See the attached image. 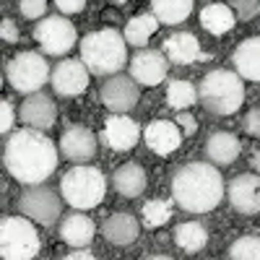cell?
I'll return each mask as SVG.
<instances>
[{
    "instance_id": "6da1fadb",
    "label": "cell",
    "mask_w": 260,
    "mask_h": 260,
    "mask_svg": "<svg viewBox=\"0 0 260 260\" xmlns=\"http://www.w3.org/2000/svg\"><path fill=\"white\" fill-rule=\"evenodd\" d=\"M3 161L13 180L24 182L26 187H34L42 185L57 169V148L45 133L24 127L16 130L6 141Z\"/></svg>"
},
{
    "instance_id": "7a4b0ae2",
    "label": "cell",
    "mask_w": 260,
    "mask_h": 260,
    "mask_svg": "<svg viewBox=\"0 0 260 260\" xmlns=\"http://www.w3.org/2000/svg\"><path fill=\"white\" fill-rule=\"evenodd\" d=\"M172 198L187 213H208L224 198V177L208 161L182 164L172 175Z\"/></svg>"
},
{
    "instance_id": "3957f363",
    "label": "cell",
    "mask_w": 260,
    "mask_h": 260,
    "mask_svg": "<svg viewBox=\"0 0 260 260\" xmlns=\"http://www.w3.org/2000/svg\"><path fill=\"white\" fill-rule=\"evenodd\" d=\"M81 62L94 76L112 78L127 62V45L117 29L89 31L81 39Z\"/></svg>"
},
{
    "instance_id": "277c9868",
    "label": "cell",
    "mask_w": 260,
    "mask_h": 260,
    "mask_svg": "<svg viewBox=\"0 0 260 260\" xmlns=\"http://www.w3.org/2000/svg\"><path fill=\"white\" fill-rule=\"evenodd\" d=\"M198 102L213 115H234L245 102V83L234 71L216 68L203 76L198 86Z\"/></svg>"
},
{
    "instance_id": "5b68a950",
    "label": "cell",
    "mask_w": 260,
    "mask_h": 260,
    "mask_svg": "<svg viewBox=\"0 0 260 260\" xmlns=\"http://www.w3.org/2000/svg\"><path fill=\"white\" fill-rule=\"evenodd\" d=\"M60 192L68 206H73L76 211H89L96 208L104 201L107 192V180L96 167L89 164H78L73 169H68L60 180Z\"/></svg>"
},
{
    "instance_id": "8992f818",
    "label": "cell",
    "mask_w": 260,
    "mask_h": 260,
    "mask_svg": "<svg viewBox=\"0 0 260 260\" xmlns=\"http://www.w3.org/2000/svg\"><path fill=\"white\" fill-rule=\"evenodd\" d=\"M39 252L37 226L24 216L0 219V260H31Z\"/></svg>"
},
{
    "instance_id": "52a82bcc",
    "label": "cell",
    "mask_w": 260,
    "mask_h": 260,
    "mask_svg": "<svg viewBox=\"0 0 260 260\" xmlns=\"http://www.w3.org/2000/svg\"><path fill=\"white\" fill-rule=\"evenodd\" d=\"M50 68H47V60L42 57L39 52H18L6 68V78L8 83L18 94H39V89L50 81Z\"/></svg>"
},
{
    "instance_id": "ba28073f",
    "label": "cell",
    "mask_w": 260,
    "mask_h": 260,
    "mask_svg": "<svg viewBox=\"0 0 260 260\" xmlns=\"http://www.w3.org/2000/svg\"><path fill=\"white\" fill-rule=\"evenodd\" d=\"M18 208L24 213V219L42 226H52L60 219L62 201L55 190L45 185H34V187H24V192L18 195Z\"/></svg>"
},
{
    "instance_id": "9c48e42d",
    "label": "cell",
    "mask_w": 260,
    "mask_h": 260,
    "mask_svg": "<svg viewBox=\"0 0 260 260\" xmlns=\"http://www.w3.org/2000/svg\"><path fill=\"white\" fill-rule=\"evenodd\" d=\"M34 39L47 55H68L78 42V31L65 16H45L34 26Z\"/></svg>"
},
{
    "instance_id": "30bf717a",
    "label": "cell",
    "mask_w": 260,
    "mask_h": 260,
    "mask_svg": "<svg viewBox=\"0 0 260 260\" xmlns=\"http://www.w3.org/2000/svg\"><path fill=\"white\" fill-rule=\"evenodd\" d=\"M99 99H102V104H104L110 112L125 115V112H130V110L138 104L141 89H138V83L130 78V76H120V73H117V76L107 78V81L102 83Z\"/></svg>"
},
{
    "instance_id": "8fae6325",
    "label": "cell",
    "mask_w": 260,
    "mask_h": 260,
    "mask_svg": "<svg viewBox=\"0 0 260 260\" xmlns=\"http://www.w3.org/2000/svg\"><path fill=\"white\" fill-rule=\"evenodd\" d=\"M50 83H52L55 94H60V96H78L89 86V71L76 57L60 60L50 73Z\"/></svg>"
},
{
    "instance_id": "7c38bea8",
    "label": "cell",
    "mask_w": 260,
    "mask_h": 260,
    "mask_svg": "<svg viewBox=\"0 0 260 260\" xmlns=\"http://www.w3.org/2000/svg\"><path fill=\"white\" fill-rule=\"evenodd\" d=\"M169 62L161 50H138L130 57V78L141 86H159L167 78Z\"/></svg>"
},
{
    "instance_id": "4fadbf2b",
    "label": "cell",
    "mask_w": 260,
    "mask_h": 260,
    "mask_svg": "<svg viewBox=\"0 0 260 260\" xmlns=\"http://www.w3.org/2000/svg\"><path fill=\"white\" fill-rule=\"evenodd\" d=\"M60 154L68 161H89L96 156V136L83 125H71L60 136Z\"/></svg>"
},
{
    "instance_id": "5bb4252c",
    "label": "cell",
    "mask_w": 260,
    "mask_h": 260,
    "mask_svg": "<svg viewBox=\"0 0 260 260\" xmlns=\"http://www.w3.org/2000/svg\"><path fill=\"white\" fill-rule=\"evenodd\" d=\"M229 203L237 213L252 216L260 211V177L257 175H237L229 182Z\"/></svg>"
},
{
    "instance_id": "9a60e30c",
    "label": "cell",
    "mask_w": 260,
    "mask_h": 260,
    "mask_svg": "<svg viewBox=\"0 0 260 260\" xmlns=\"http://www.w3.org/2000/svg\"><path fill=\"white\" fill-rule=\"evenodd\" d=\"M141 138V127L136 120H130L125 115H110L102 130V141L110 146L112 151H130Z\"/></svg>"
},
{
    "instance_id": "2e32d148",
    "label": "cell",
    "mask_w": 260,
    "mask_h": 260,
    "mask_svg": "<svg viewBox=\"0 0 260 260\" xmlns=\"http://www.w3.org/2000/svg\"><path fill=\"white\" fill-rule=\"evenodd\" d=\"M21 120H24L31 130H50L57 120V107L47 94H31L21 102V110H18Z\"/></svg>"
},
{
    "instance_id": "e0dca14e",
    "label": "cell",
    "mask_w": 260,
    "mask_h": 260,
    "mask_svg": "<svg viewBox=\"0 0 260 260\" xmlns=\"http://www.w3.org/2000/svg\"><path fill=\"white\" fill-rule=\"evenodd\" d=\"M143 138L148 143V148L159 156H167L172 151H177L182 143V133L175 125V120H154L148 122V127L143 130Z\"/></svg>"
},
{
    "instance_id": "ac0fdd59",
    "label": "cell",
    "mask_w": 260,
    "mask_h": 260,
    "mask_svg": "<svg viewBox=\"0 0 260 260\" xmlns=\"http://www.w3.org/2000/svg\"><path fill=\"white\" fill-rule=\"evenodd\" d=\"M161 52H164L167 62L172 60L175 65H190L195 60H206V55L201 52L198 37L190 34V31H177V34L167 37L164 45H161Z\"/></svg>"
},
{
    "instance_id": "d6986e66",
    "label": "cell",
    "mask_w": 260,
    "mask_h": 260,
    "mask_svg": "<svg viewBox=\"0 0 260 260\" xmlns=\"http://www.w3.org/2000/svg\"><path fill=\"white\" fill-rule=\"evenodd\" d=\"M102 232L107 237L110 245H117V247H127L138 240L141 234V224L133 213H112L107 216V221L102 224Z\"/></svg>"
},
{
    "instance_id": "ffe728a7",
    "label": "cell",
    "mask_w": 260,
    "mask_h": 260,
    "mask_svg": "<svg viewBox=\"0 0 260 260\" xmlns=\"http://www.w3.org/2000/svg\"><path fill=\"white\" fill-rule=\"evenodd\" d=\"M234 73L247 81H260V37H250L232 52Z\"/></svg>"
},
{
    "instance_id": "44dd1931",
    "label": "cell",
    "mask_w": 260,
    "mask_h": 260,
    "mask_svg": "<svg viewBox=\"0 0 260 260\" xmlns=\"http://www.w3.org/2000/svg\"><path fill=\"white\" fill-rule=\"evenodd\" d=\"M94 234H96L94 221L89 219V216H83V213H71V216H65V219L60 221L62 242H68V245H73L78 250H83L86 245H91Z\"/></svg>"
},
{
    "instance_id": "7402d4cb",
    "label": "cell",
    "mask_w": 260,
    "mask_h": 260,
    "mask_svg": "<svg viewBox=\"0 0 260 260\" xmlns=\"http://www.w3.org/2000/svg\"><path fill=\"white\" fill-rule=\"evenodd\" d=\"M240 151H242L240 138L232 136V133H224V130H219V133H211V136L206 138V156H208V161L219 164V167L232 164L237 156H240Z\"/></svg>"
},
{
    "instance_id": "603a6c76",
    "label": "cell",
    "mask_w": 260,
    "mask_h": 260,
    "mask_svg": "<svg viewBox=\"0 0 260 260\" xmlns=\"http://www.w3.org/2000/svg\"><path fill=\"white\" fill-rule=\"evenodd\" d=\"M146 172L141 164L136 161H127L122 167L115 169V175H112V187L122 195V198H138V195L146 190Z\"/></svg>"
},
{
    "instance_id": "cb8c5ba5",
    "label": "cell",
    "mask_w": 260,
    "mask_h": 260,
    "mask_svg": "<svg viewBox=\"0 0 260 260\" xmlns=\"http://www.w3.org/2000/svg\"><path fill=\"white\" fill-rule=\"evenodd\" d=\"M156 29H159V21L151 16V13H141V16H136V18H130L127 24H125V31H122L125 45H133V47H138V50H146L148 39L154 37Z\"/></svg>"
},
{
    "instance_id": "d4e9b609",
    "label": "cell",
    "mask_w": 260,
    "mask_h": 260,
    "mask_svg": "<svg viewBox=\"0 0 260 260\" xmlns=\"http://www.w3.org/2000/svg\"><path fill=\"white\" fill-rule=\"evenodd\" d=\"M192 13V3L190 0H154L151 3V16H154L159 24L175 26Z\"/></svg>"
},
{
    "instance_id": "484cf974",
    "label": "cell",
    "mask_w": 260,
    "mask_h": 260,
    "mask_svg": "<svg viewBox=\"0 0 260 260\" xmlns=\"http://www.w3.org/2000/svg\"><path fill=\"white\" fill-rule=\"evenodd\" d=\"M234 13H232V8L229 6H224V3H208V6H203V11H201V24H203V29L206 31H211V34H226L232 26H234Z\"/></svg>"
},
{
    "instance_id": "4316f807",
    "label": "cell",
    "mask_w": 260,
    "mask_h": 260,
    "mask_svg": "<svg viewBox=\"0 0 260 260\" xmlns=\"http://www.w3.org/2000/svg\"><path fill=\"white\" fill-rule=\"evenodd\" d=\"M175 242L185 252H201L208 245V232L201 221H182L175 229Z\"/></svg>"
},
{
    "instance_id": "83f0119b",
    "label": "cell",
    "mask_w": 260,
    "mask_h": 260,
    "mask_svg": "<svg viewBox=\"0 0 260 260\" xmlns=\"http://www.w3.org/2000/svg\"><path fill=\"white\" fill-rule=\"evenodd\" d=\"M167 102H169V107H175V110L182 112V110H187V107H192L198 102V89H195L190 81L175 78L167 86Z\"/></svg>"
},
{
    "instance_id": "f1b7e54d",
    "label": "cell",
    "mask_w": 260,
    "mask_h": 260,
    "mask_svg": "<svg viewBox=\"0 0 260 260\" xmlns=\"http://www.w3.org/2000/svg\"><path fill=\"white\" fill-rule=\"evenodd\" d=\"M169 216H172V203L169 201L156 198V201H148L143 206V224L148 229H159L161 224L169 221Z\"/></svg>"
},
{
    "instance_id": "f546056e",
    "label": "cell",
    "mask_w": 260,
    "mask_h": 260,
    "mask_svg": "<svg viewBox=\"0 0 260 260\" xmlns=\"http://www.w3.org/2000/svg\"><path fill=\"white\" fill-rule=\"evenodd\" d=\"M229 260H260V237H240L229 247Z\"/></svg>"
},
{
    "instance_id": "4dcf8cb0",
    "label": "cell",
    "mask_w": 260,
    "mask_h": 260,
    "mask_svg": "<svg viewBox=\"0 0 260 260\" xmlns=\"http://www.w3.org/2000/svg\"><path fill=\"white\" fill-rule=\"evenodd\" d=\"M232 13H237V18L242 21H252L255 16H260V3L257 0H234Z\"/></svg>"
},
{
    "instance_id": "1f68e13d",
    "label": "cell",
    "mask_w": 260,
    "mask_h": 260,
    "mask_svg": "<svg viewBox=\"0 0 260 260\" xmlns=\"http://www.w3.org/2000/svg\"><path fill=\"white\" fill-rule=\"evenodd\" d=\"M18 8H21V13H24L26 18H42L47 13V3H45V0H24Z\"/></svg>"
},
{
    "instance_id": "d6a6232c",
    "label": "cell",
    "mask_w": 260,
    "mask_h": 260,
    "mask_svg": "<svg viewBox=\"0 0 260 260\" xmlns=\"http://www.w3.org/2000/svg\"><path fill=\"white\" fill-rule=\"evenodd\" d=\"M16 122V112H13V107L8 102L0 99V133H8V130L13 127Z\"/></svg>"
},
{
    "instance_id": "836d02e7",
    "label": "cell",
    "mask_w": 260,
    "mask_h": 260,
    "mask_svg": "<svg viewBox=\"0 0 260 260\" xmlns=\"http://www.w3.org/2000/svg\"><path fill=\"white\" fill-rule=\"evenodd\" d=\"M245 130H247V136L260 138V107H255V110L245 115Z\"/></svg>"
},
{
    "instance_id": "e575fe53",
    "label": "cell",
    "mask_w": 260,
    "mask_h": 260,
    "mask_svg": "<svg viewBox=\"0 0 260 260\" xmlns=\"http://www.w3.org/2000/svg\"><path fill=\"white\" fill-rule=\"evenodd\" d=\"M0 39H3V42H8V45L18 42V26L13 24L11 18H3V21H0Z\"/></svg>"
},
{
    "instance_id": "d590c367",
    "label": "cell",
    "mask_w": 260,
    "mask_h": 260,
    "mask_svg": "<svg viewBox=\"0 0 260 260\" xmlns=\"http://www.w3.org/2000/svg\"><path fill=\"white\" fill-rule=\"evenodd\" d=\"M175 125L180 127L182 138H185V136H192L195 130H198V122H195V117H192V115H187V112H182V115L175 120Z\"/></svg>"
},
{
    "instance_id": "8d00e7d4",
    "label": "cell",
    "mask_w": 260,
    "mask_h": 260,
    "mask_svg": "<svg viewBox=\"0 0 260 260\" xmlns=\"http://www.w3.org/2000/svg\"><path fill=\"white\" fill-rule=\"evenodd\" d=\"M55 8L60 11V16H68V13H81L86 8L83 0H57Z\"/></svg>"
},
{
    "instance_id": "74e56055",
    "label": "cell",
    "mask_w": 260,
    "mask_h": 260,
    "mask_svg": "<svg viewBox=\"0 0 260 260\" xmlns=\"http://www.w3.org/2000/svg\"><path fill=\"white\" fill-rule=\"evenodd\" d=\"M62 260H96L89 250H76V252H68Z\"/></svg>"
},
{
    "instance_id": "f35d334b",
    "label": "cell",
    "mask_w": 260,
    "mask_h": 260,
    "mask_svg": "<svg viewBox=\"0 0 260 260\" xmlns=\"http://www.w3.org/2000/svg\"><path fill=\"white\" fill-rule=\"evenodd\" d=\"M252 167H255V172H257V177H260V151L252 156Z\"/></svg>"
},
{
    "instance_id": "ab89813d",
    "label": "cell",
    "mask_w": 260,
    "mask_h": 260,
    "mask_svg": "<svg viewBox=\"0 0 260 260\" xmlns=\"http://www.w3.org/2000/svg\"><path fill=\"white\" fill-rule=\"evenodd\" d=\"M143 260H175V257H169V255H148Z\"/></svg>"
},
{
    "instance_id": "60d3db41",
    "label": "cell",
    "mask_w": 260,
    "mask_h": 260,
    "mask_svg": "<svg viewBox=\"0 0 260 260\" xmlns=\"http://www.w3.org/2000/svg\"><path fill=\"white\" fill-rule=\"evenodd\" d=\"M0 89H3V76H0Z\"/></svg>"
}]
</instances>
